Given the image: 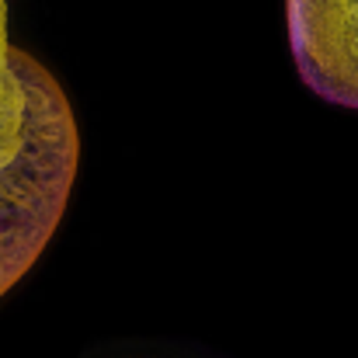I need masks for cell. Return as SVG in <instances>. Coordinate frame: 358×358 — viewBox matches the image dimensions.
I'll list each match as a JSON object with an SVG mask.
<instances>
[{
	"label": "cell",
	"mask_w": 358,
	"mask_h": 358,
	"mask_svg": "<svg viewBox=\"0 0 358 358\" xmlns=\"http://www.w3.org/2000/svg\"><path fill=\"white\" fill-rule=\"evenodd\" d=\"M77 164L80 136L66 91L7 38V0H0V299L56 237Z\"/></svg>",
	"instance_id": "obj_1"
},
{
	"label": "cell",
	"mask_w": 358,
	"mask_h": 358,
	"mask_svg": "<svg viewBox=\"0 0 358 358\" xmlns=\"http://www.w3.org/2000/svg\"><path fill=\"white\" fill-rule=\"evenodd\" d=\"M285 17L303 84L331 105L358 108V0H285Z\"/></svg>",
	"instance_id": "obj_2"
}]
</instances>
